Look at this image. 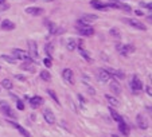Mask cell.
Listing matches in <instances>:
<instances>
[{
	"label": "cell",
	"instance_id": "cell-12",
	"mask_svg": "<svg viewBox=\"0 0 152 137\" xmlns=\"http://www.w3.org/2000/svg\"><path fill=\"white\" fill-rule=\"evenodd\" d=\"M90 5L96 10H100V11H104V10H108V5L106 3L101 1V0H90Z\"/></svg>",
	"mask_w": 152,
	"mask_h": 137
},
{
	"label": "cell",
	"instance_id": "cell-25",
	"mask_svg": "<svg viewBox=\"0 0 152 137\" xmlns=\"http://www.w3.org/2000/svg\"><path fill=\"white\" fill-rule=\"evenodd\" d=\"M45 51H46V54L49 55V58H51V57H53V52H54V44L47 43L46 47H45Z\"/></svg>",
	"mask_w": 152,
	"mask_h": 137
},
{
	"label": "cell",
	"instance_id": "cell-18",
	"mask_svg": "<svg viewBox=\"0 0 152 137\" xmlns=\"http://www.w3.org/2000/svg\"><path fill=\"white\" fill-rule=\"evenodd\" d=\"M0 27H1V30H4V31H12V30H15V24L12 23L11 20H3Z\"/></svg>",
	"mask_w": 152,
	"mask_h": 137
},
{
	"label": "cell",
	"instance_id": "cell-19",
	"mask_svg": "<svg viewBox=\"0 0 152 137\" xmlns=\"http://www.w3.org/2000/svg\"><path fill=\"white\" fill-rule=\"evenodd\" d=\"M118 130H120V132L124 134V136H128L129 132H131L128 124H125V121H124V122H120V124H118Z\"/></svg>",
	"mask_w": 152,
	"mask_h": 137
},
{
	"label": "cell",
	"instance_id": "cell-35",
	"mask_svg": "<svg viewBox=\"0 0 152 137\" xmlns=\"http://www.w3.org/2000/svg\"><path fill=\"white\" fill-rule=\"evenodd\" d=\"M140 5H141V7H143V8H148V10H151V3H144V1H141V3H140Z\"/></svg>",
	"mask_w": 152,
	"mask_h": 137
},
{
	"label": "cell",
	"instance_id": "cell-11",
	"mask_svg": "<svg viewBox=\"0 0 152 137\" xmlns=\"http://www.w3.org/2000/svg\"><path fill=\"white\" fill-rule=\"evenodd\" d=\"M0 110H1V113H3L4 116H7V117H10V118H15L16 117L15 112H12V109L7 105V104H1V106H0Z\"/></svg>",
	"mask_w": 152,
	"mask_h": 137
},
{
	"label": "cell",
	"instance_id": "cell-7",
	"mask_svg": "<svg viewBox=\"0 0 152 137\" xmlns=\"http://www.w3.org/2000/svg\"><path fill=\"white\" fill-rule=\"evenodd\" d=\"M136 124H137V126L140 128V129H147L149 126V124H148V120H147V117H145L143 113H140V114H137V117H136Z\"/></svg>",
	"mask_w": 152,
	"mask_h": 137
},
{
	"label": "cell",
	"instance_id": "cell-21",
	"mask_svg": "<svg viewBox=\"0 0 152 137\" xmlns=\"http://www.w3.org/2000/svg\"><path fill=\"white\" fill-rule=\"evenodd\" d=\"M98 16L97 15H90V14H85V15H82L81 20L82 22H85V23H89V22H93V20H97Z\"/></svg>",
	"mask_w": 152,
	"mask_h": 137
},
{
	"label": "cell",
	"instance_id": "cell-33",
	"mask_svg": "<svg viewBox=\"0 0 152 137\" xmlns=\"http://www.w3.org/2000/svg\"><path fill=\"white\" fill-rule=\"evenodd\" d=\"M43 63H45V66H46L47 69H50V67L53 66V61H51V58H45Z\"/></svg>",
	"mask_w": 152,
	"mask_h": 137
},
{
	"label": "cell",
	"instance_id": "cell-3",
	"mask_svg": "<svg viewBox=\"0 0 152 137\" xmlns=\"http://www.w3.org/2000/svg\"><path fill=\"white\" fill-rule=\"evenodd\" d=\"M27 46H28V54H30L31 59L36 61V59H38V44H36V42L30 39L27 42Z\"/></svg>",
	"mask_w": 152,
	"mask_h": 137
},
{
	"label": "cell",
	"instance_id": "cell-26",
	"mask_svg": "<svg viewBox=\"0 0 152 137\" xmlns=\"http://www.w3.org/2000/svg\"><path fill=\"white\" fill-rule=\"evenodd\" d=\"M47 94L53 98V101H55V104H59V100H58V95L55 93L54 90H51V89H47Z\"/></svg>",
	"mask_w": 152,
	"mask_h": 137
},
{
	"label": "cell",
	"instance_id": "cell-29",
	"mask_svg": "<svg viewBox=\"0 0 152 137\" xmlns=\"http://www.w3.org/2000/svg\"><path fill=\"white\" fill-rule=\"evenodd\" d=\"M106 100H108V102H109L110 105H114V106H118V101H117L114 97H112V95H106Z\"/></svg>",
	"mask_w": 152,
	"mask_h": 137
},
{
	"label": "cell",
	"instance_id": "cell-34",
	"mask_svg": "<svg viewBox=\"0 0 152 137\" xmlns=\"http://www.w3.org/2000/svg\"><path fill=\"white\" fill-rule=\"evenodd\" d=\"M16 106H18V109H19V110H23V109H24L23 102L20 101V100H18V101H16Z\"/></svg>",
	"mask_w": 152,
	"mask_h": 137
},
{
	"label": "cell",
	"instance_id": "cell-39",
	"mask_svg": "<svg viewBox=\"0 0 152 137\" xmlns=\"http://www.w3.org/2000/svg\"><path fill=\"white\" fill-rule=\"evenodd\" d=\"M45 1H54V0H45Z\"/></svg>",
	"mask_w": 152,
	"mask_h": 137
},
{
	"label": "cell",
	"instance_id": "cell-23",
	"mask_svg": "<svg viewBox=\"0 0 152 137\" xmlns=\"http://www.w3.org/2000/svg\"><path fill=\"white\" fill-rule=\"evenodd\" d=\"M22 69L26 71H30V73H34V71H35V67H34V65H32L31 62H24L23 65H22Z\"/></svg>",
	"mask_w": 152,
	"mask_h": 137
},
{
	"label": "cell",
	"instance_id": "cell-37",
	"mask_svg": "<svg viewBox=\"0 0 152 137\" xmlns=\"http://www.w3.org/2000/svg\"><path fill=\"white\" fill-rule=\"evenodd\" d=\"M145 90H147V93H148L149 95L152 94V93H151V86H147V89H145Z\"/></svg>",
	"mask_w": 152,
	"mask_h": 137
},
{
	"label": "cell",
	"instance_id": "cell-17",
	"mask_svg": "<svg viewBox=\"0 0 152 137\" xmlns=\"http://www.w3.org/2000/svg\"><path fill=\"white\" fill-rule=\"evenodd\" d=\"M10 124H11V125L14 126V128H16V129L19 130L20 133H22V136H24V137H31V134L28 133L27 130L24 129V128H23V126H22V125H19L18 122H15V121H10Z\"/></svg>",
	"mask_w": 152,
	"mask_h": 137
},
{
	"label": "cell",
	"instance_id": "cell-36",
	"mask_svg": "<svg viewBox=\"0 0 152 137\" xmlns=\"http://www.w3.org/2000/svg\"><path fill=\"white\" fill-rule=\"evenodd\" d=\"M16 78L19 79V81H22V82H24V81H26V78H24L23 75H16Z\"/></svg>",
	"mask_w": 152,
	"mask_h": 137
},
{
	"label": "cell",
	"instance_id": "cell-22",
	"mask_svg": "<svg viewBox=\"0 0 152 137\" xmlns=\"http://www.w3.org/2000/svg\"><path fill=\"white\" fill-rule=\"evenodd\" d=\"M110 90L113 91L114 94H120L121 93V87H120V85H118L117 81H113V82L110 83Z\"/></svg>",
	"mask_w": 152,
	"mask_h": 137
},
{
	"label": "cell",
	"instance_id": "cell-24",
	"mask_svg": "<svg viewBox=\"0 0 152 137\" xmlns=\"http://www.w3.org/2000/svg\"><path fill=\"white\" fill-rule=\"evenodd\" d=\"M66 47H67V50H70V51L75 50V48H77V40L75 39H69L67 40V43H66Z\"/></svg>",
	"mask_w": 152,
	"mask_h": 137
},
{
	"label": "cell",
	"instance_id": "cell-8",
	"mask_svg": "<svg viewBox=\"0 0 152 137\" xmlns=\"http://www.w3.org/2000/svg\"><path fill=\"white\" fill-rule=\"evenodd\" d=\"M131 87H132V90L135 91V93H137V91H140L141 89H143V83H141L140 78H139L137 75H133V77H132V81H131Z\"/></svg>",
	"mask_w": 152,
	"mask_h": 137
},
{
	"label": "cell",
	"instance_id": "cell-31",
	"mask_svg": "<svg viewBox=\"0 0 152 137\" xmlns=\"http://www.w3.org/2000/svg\"><path fill=\"white\" fill-rule=\"evenodd\" d=\"M1 59L8 63H16V59H14L12 57H8V55H1Z\"/></svg>",
	"mask_w": 152,
	"mask_h": 137
},
{
	"label": "cell",
	"instance_id": "cell-6",
	"mask_svg": "<svg viewBox=\"0 0 152 137\" xmlns=\"http://www.w3.org/2000/svg\"><path fill=\"white\" fill-rule=\"evenodd\" d=\"M62 78L65 79V82H67L69 85H73L74 83V73L71 69H63L62 71Z\"/></svg>",
	"mask_w": 152,
	"mask_h": 137
},
{
	"label": "cell",
	"instance_id": "cell-27",
	"mask_svg": "<svg viewBox=\"0 0 152 137\" xmlns=\"http://www.w3.org/2000/svg\"><path fill=\"white\" fill-rule=\"evenodd\" d=\"M40 78L43 79V81H50V78H51V75H50V73L47 70H43V71H40Z\"/></svg>",
	"mask_w": 152,
	"mask_h": 137
},
{
	"label": "cell",
	"instance_id": "cell-10",
	"mask_svg": "<svg viewBox=\"0 0 152 137\" xmlns=\"http://www.w3.org/2000/svg\"><path fill=\"white\" fill-rule=\"evenodd\" d=\"M43 118H45V121H46L47 124H50V125L55 124V116L50 109L43 110Z\"/></svg>",
	"mask_w": 152,
	"mask_h": 137
},
{
	"label": "cell",
	"instance_id": "cell-1",
	"mask_svg": "<svg viewBox=\"0 0 152 137\" xmlns=\"http://www.w3.org/2000/svg\"><path fill=\"white\" fill-rule=\"evenodd\" d=\"M75 28H77L78 34L82 36H92L94 34V28L89 26V23H85L82 20H78L75 23Z\"/></svg>",
	"mask_w": 152,
	"mask_h": 137
},
{
	"label": "cell",
	"instance_id": "cell-4",
	"mask_svg": "<svg viewBox=\"0 0 152 137\" xmlns=\"http://www.w3.org/2000/svg\"><path fill=\"white\" fill-rule=\"evenodd\" d=\"M117 51L120 52L123 57H128L135 51V47L132 44H117Z\"/></svg>",
	"mask_w": 152,
	"mask_h": 137
},
{
	"label": "cell",
	"instance_id": "cell-28",
	"mask_svg": "<svg viewBox=\"0 0 152 137\" xmlns=\"http://www.w3.org/2000/svg\"><path fill=\"white\" fill-rule=\"evenodd\" d=\"M110 35L113 36V38H116V39H120L121 38V34H120V31L117 30V28H110Z\"/></svg>",
	"mask_w": 152,
	"mask_h": 137
},
{
	"label": "cell",
	"instance_id": "cell-2",
	"mask_svg": "<svg viewBox=\"0 0 152 137\" xmlns=\"http://www.w3.org/2000/svg\"><path fill=\"white\" fill-rule=\"evenodd\" d=\"M12 55L15 57L16 61H18V59H19V61H23V62H31L32 61L27 51L20 50V48H14V50H12Z\"/></svg>",
	"mask_w": 152,
	"mask_h": 137
},
{
	"label": "cell",
	"instance_id": "cell-14",
	"mask_svg": "<svg viewBox=\"0 0 152 137\" xmlns=\"http://www.w3.org/2000/svg\"><path fill=\"white\" fill-rule=\"evenodd\" d=\"M46 27H47V30H49V32H50L51 35H55V34H59V32L62 31V30H59L58 28V26L55 23H53V22H49V20H46Z\"/></svg>",
	"mask_w": 152,
	"mask_h": 137
},
{
	"label": "cell",
	"instance_id": "cell-40",
	"mask_svg": "<svg viewBox=\"0 0 152 137\" xmlns=\"http://www.w3.org/2000/svg\"><path fill=\"white\" fill-rule=\"evenodd\" d=\"M31 1H35V0H31Z\"/></svg>",
	"mask_w": 152,
	"mask_h": 137
},
{
	"label": "cell",
	"instance_id": "cell-9",
	"mask_svg": "<svg viewBox=\"0 0 152 137\" xmlns=\"http://www.w3.org/2000/svg\"><path fill=\"white\" fill-rule=\"evenodd\" d=\"M97 78H98V81H100V82L105 83V82H108V81H109L112 77H110V74L106 70H104V69H100V70L97 71Z\"/></svg>",
	"mask_w": 152,
	"mask_h": 137
},
{
	"label": "cell",
	"instance_id": "cell-20",
	"mask_svg": "<svg viewBox=\"0 0 152 137\" xmlns=\"http://www.w3.org/2000/svg\"><path fill=\"white\" fill-rule=\"evenodd\" d=\"M109 112H110V116H112V118H113V120H114L116 122H118V124H120V122H124V118L121 117L120 114L117 113V112L113 109V108H110Z\"/></svg>",
	"mask_w": 152,
	"mask_h": 137
},
{
	"label": "cell",
	"instance_id": "cell-38",
	"mask_svg": "<svg viewBox=\"0 0 152 137\" xmlns=\"http://www.w3.org/2000/svg\"><path fill=\"white\" fill-rule=\"evenodd\" d=\"M136 15L137 16H143V12H141V11H136Z\"/></svg>",
	"mask_w": 152,
	"mask_h": 137
},
{
	"label": "cell",
	"instance_id": "cell-16",
	"mask_svg": "<svg viewBox=\"0 0 152 137\" xmlns=\"http://www.w3.org/2000/svg\"><path fill=\"white\" fill-rule=\"evenodd\" d=\"M42 104H43V98L39 97V95H34V97L30 98V105L32 108H39Z\"/></svg>",
	"mask_w": 152,
	"mask_h": 137
},
{
	"label": "cell",
	"instance_id": "cell-30",
	"mask_svg": "<svg viewBox=\"0 0 152 137\" xmlns=\"http://www.w3.org/2000/svg\"><path fill=\"white\" fill-rule=\"evenodd\" d=\"M3 87H5L7 90H11V89H12L11 79H4V81H3Z\"/></svg>",
	"mask_w": 152,
	"mask_h": 137
},
{
	"label": "cell",
	"instance_id": "cell-5",
	"mask_svg": "<svg viewBox=\"0 0 152 137\" xmlns=\"http://www.w3.org/2000/svg\"><path fill=\"white\" fill-rule=\"evenodd\" d=\"M123 22H124L125 24L131 26V27H133V28L141 30V31H145V30H147V27H145L144 24L141 23V22H139V20H136V19H123Z\"/></svg>",
	"mask_w": 152,
	"mask_h": 137
},
{
	"label": "cell",
	"instance_id": "cell-15",
	"mask_svg": "<svg viewBox=\"0 0 152 137\" xmlns=\"http://www.w3.org/2000/svg\"><path fill=\"white\" fill-rule=\"evenodd\" d=\"M108 73L110 74V77H113L114 79H123L125 78V74L121 70H117V69H108Z\"/></svg>",
	"mask_w": 152,
	"mask_h": 137
},
{
	"label": "cell",
	"instance_id": "cell-32",
	"mask_svg": "<svg viewBox=\"0 0 152 137\" xmlns=\"http://www.w3.org/2000/svg\"><path fill=\"white\" fill-rule=\"evenodd\" d=\"M7 8H10L7 1H5V0H0V11H4V10H7Z\"/></svg>",
	"mask_w": 152,
	"mask_h": 137
},
{
	"label": "cell",
	"instance_id": "cell-13",
	"mask_svg": "<svg viewBox=\"0 0 152 137\" xmlns=\"http://www.w3.org/2000/svg\"><path fill=\"white\" fill-rule=\"evenodd\" d=\"M43 8H39V7H27L26 8V14H28V15L31 16H39L43 14Z\"/></svg>",
	"mask_w": 152,
	"mask_h": 137
}]
</instances>
